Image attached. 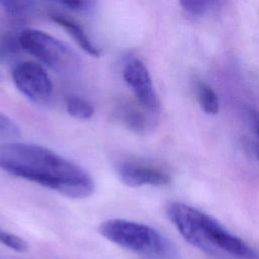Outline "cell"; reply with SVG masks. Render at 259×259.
<instances>
[{
    "label": "cell",
    "mask_w": 259,
    "mask_h": 259,
    "mask_svg": "<svg viewBox=\"0 0 259 259\" xmlns=\"http://www.w3.org/2000/svg\"><path fill=\"white\" fill-rule=\"evenodd\" d=\"M19 46L57 72H72L78 69L80 59L66 44L47 32L24 29L18 35Z\"/></svg>",
    "instance_id": "obj_4"
},
{
    "label": "cell",
    "mask_w": 259,
    "mask_h": 259,
    "mask_svg": "<svg viewBox=\"0 0 259 259\" xmlns=\"http://www.w3.org/2000/svg\"><path fill=\"white\" fill-rule=\"evenodd\" d=\"M18 124L9 116L0 112V140H11L19 137Z\"/></svg>",
    "instance_id": "obj_13"
},
{
    "label": "cell",
    "mask_w": 259,
    "mask_h": 259,
    "mask_svg": "<svg viewBox=\"0 0 259 259\" xmlns=\"http://www.w3.org/2000/svg\"><path fill=\"white\" fill-rule=\"evenodd\" d=\"M122 77L143 108L152 113H157L160 110V100L150 73L141 60L133 59L127 62L123 68Z\"/></svg>",
    "instance_id": "obj_7"
},
{
    "label": "cell",
    "mask_w": 259,
    "mask_h": 259,
    "mask_svg": "<svg viewBox=\"0 0 259 259\" xmlns=\"http://www.w3.org/2000/svg\"><path fill=\"white\" fill-rule=\"evenodd\" d=\"M218 0H179L183 9L189 13L200 15L208 10Z\"/></svg>",
    "instance_id": "obj_14"
},
{
    "label": "cell",
    "mask_w": 259,
    "mask_h": 259,
    "mask_svg": "<svg viewBox=\"0 0 259 259\" xmlns=\"http://www.w3.org/2000/svg\"><path fill=\"white\" fill-rule=\"evenodd\" d=\"M66 110L72 117L80 120L90 119L94 114L93 105L83 97L68 95L65 99Z\"/></svg>",
    "instance_id": "obj_10"
},
{
    "label": "cell",
    "mask_w": 259,
    "mask_h": 259,
    "mask_svg": "<svg viewBox=\"0 0 259 259\" xmlns=\"http://www.w3.org/2000/svg\"><path fill=\"white\" fill-rule=\"evenodd\" d=\"M0 7L12 15L21 14L25 9L24 0H0Z\"/></svg>",
    "instance_id": "obj_15"
},
{
    "label": "cell",
    "mask_w": 259,
    "mask_h": 259,
    "mask_svg": "<svg viewBox=\"0 0 259 259\" xmlns=\"http://www.w3.org/2000/svg\"><path fill=\"white\" fill-rule=\"evenodd\" d=\"M119 118L126 127L136 133L148 132L153 124L151 118L135 106L122 107L119 112Z\"/></svg>",
    "instance_id": "obj_9"
},
{
    "label": "cell",
    "mask_w": 259,
    "mask_h": 259,
    "mask_svg": "<svg viewBox=\"0 0 259 259\" xmlns=\"http://www.w3.org/2000/svg\"><path fill=\"white\" fill-rule=\"evenodd\" d=\"M64 5L69 7L70 9L73 10H82L84 9L89 0H60Z\"/></svg>",
    "instance_id": "obj_18"
},
{
    "label": "cell",
    "mask_w": 259,
    "mask_h": 259,
    "mask_svg": "<svg viewBox=\"0 0 259 259\" xmlns=\"http://www.w3.org/2000/svg\"><path fill=\"white\" fill-rule=\"evenodd\" d=\"M12 80L19 92L32 102L45 104L51 99L53 85L38 63L25 61L17 64L12 71Z\"/></svg>",
    "instance_id": "obj_6"
},
{
    "label": "cell",
    "mask_w": 259,
    "mask_h": 259,
    "mask_svg": "<svg viewBox=\"0 0 259 259\" xmlns=\"http://www.w3.org/2000/svg\"><path fill=\"white\" fill-rule=\"evenodd\" d=\"M0 169L73 199L87 198L94 192V181L86 170L35 144H0Z\"/></svg>",
    "instance_id": "obj_1"
},
{
    "label": "cell",
    "mask_w": 259,
    "mask_h": 259,
    "mask_svg": "<svg viewBox=\"0 0 259 259\" xmlns=\"http://www.w3.org/2000/svg\"><path fill=\"white\" fill-rule=\"evenodd\" d=\"M248 119L251 124V127L259 140V111L257 109L251 108L248 110Z\"/></svg>",
    "instance_id": "obj_16"
},
{
    "label": "cell",
    "mask_w": 259,
    "mask_h": 259,
    "mask_svg": "<svg viewBox=\"0 0 259 259\" xmlns=\"http://www.w3.org/2000/svg\"><path fill=\"white\" fill-rule=\"evenodd\" d=\"M0 243L18 253H23L28 250V245L22 238L2 229H0Z\"/></svg>",
    "instance_id": "obj_12"
},
{
    "label": "cell",
    "mask_w": 259,
    "mask_h": 259,
    "mask_svg": "<svg viewBox=\"0 0 259 259\" xmlns=\"http://www.w3.org/2000/svg\"><path fill=\"white\" fill-rule=\"evenodd\" d=\"M197 98L201 109L209 115L219 112L220 103L215 91L207 84L200 82L197 86Z\"/></svg>",
    "instance_id": "obj_11"
},
{
    "label": "cell",
    "mask_w": 259,
    "mask_h": 259,
    "mask_svg": "<svg viewBox=\"0 0 259 259\" xmlns=\"http://www.w3.org/2000/svg\"><path fill=\"white\" fill-rule=\"evenodd\" d=\"M51 19L58 25L63 27L72 36V38L81 47V49L84 50L88 55L96 58L100 56L99 49L91 41L83 27L79 25L77 22H75L71 18L66 17L65 15L55 13L51 15Z\"/></svg>",
    "instance_id": "obj_8"
},
{
    "label": "cell",
    "mask_w": 259,
    "mask_h": 259,
    "mask_svg": "<svg viewBox=\"0 0 259 259\" xmlns=\"http://www.w3.org/2000/svg\"><path fill=\"white\" fill-rule=\"evenodd\" d=\"M244 145L250 156L259 161V142L250 139H244Z\"/></svg>",
    "instance_id": "obj_17"
},
{
    "label": "cell",
    "mask_w": 259,
    "mask_h": 259,
    "mask_svg": "<svg viewBox=\"0 0 259 259\" xmlns=\"http://www.w3.org/2000/svg\"><path fill=\"white\" fill-rule=\"evenodd\" d=\"M167 215L182 238L205 254L221 259H259L243 239L196 207L173 201L167 206Z\"/></svg>",
    "instance_id": "obj_2"
},
{
    "label": "cell",
    "mask_w": 259,
    "mask_h": 259,
    "mask_svg": "<svg viewBox=\"0 0 259 259\" xmlns=\"http://www.w3.org/2000/svg\"><path fill=\"white\" fill-rule=\"evenodd\" d=\"M119 180L130 187L163 186L171 181L170 173L160 164L143 158H125L115 164Z\"/></svg>",
    "instance_id": "obj_5"
},
{
    "label": "cell",
    "mask_w": 259,
    "mask_h": 259,
    "mask_svg": "<svg viewBox=\"0 0 259 259\" xmlns=\"http://www.w3.org/2000/svg\"><path fill=\"white\" fill-rule=\"evenodd\" d=\"M98 231L106 240L145 259H177L172 242L146 224L109 219L99 225Z\"/></svg>",
    "instance_id": "obj_3"
}]
</instances>
